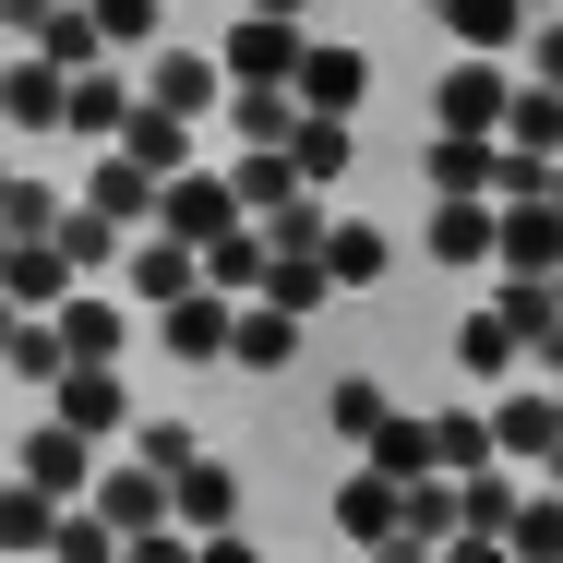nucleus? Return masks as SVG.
<instances>
[{
	"label": "nucleus",
	"instance_id": "obj_1",
	"mask_svg": "<svg viewBox=\"0 0 563 563\" xmlns=\"http://www.w3.org/2000/svg\"><path fill=\"white\" fill-rule=\"evenodd\" d=\"M504 120H516V73H504V60L432 73V132H504Z\"/></svg>",
	"mask_w": 563,
	"mask_h": 563
},
{
	"label": "nucleus",
	"instance_id": "obj_2",
	"mask_svg": "<svg viewBox=\"0 0 563 563\" xmlns=\"http://www.w3.org/2000/svg\"><path fill=\"white\" fill-rule=\"evenodd\" d=\"M12 479H36L48 504H97V479H109V467H97V444H85V432L36 420V432H24V455H12Z\"/></svg>",
	"mask_w": 563,
	"mask_h": 563
},
{
	"label": "nucleus",
	"instance_id": "obj_3",
	"mask_svg": "<svg viewBox=\"0 0 563 563\" xmlns=\"http://www.w3.org/2000/svg\"><path fill=\"white\" fill-rule=\"evenodd\" d=\"M85 205H97V217L109 228H132V240H156V228H168V180H156V168H132V156H97V168H85Z\"/></svg>",
	"mask_w": 563,
	"mask_h": 563
},
{
	"label": "nucleus",
	"instance_id": "obj_4",
	"mask_svg": "<svg viewBox=\"0 0 563 563\" xmlns=\"http://www.w3.org/2000/svg\"><path fill=\"white\" fill-rule=\"evenodd\" d=\"M420 180L467 192V205H504V132H432L420 144Z\"/></svg>",
	"mask_w": 563,
	"mask_h": 563
},
{
	"label": "nucleus",
	"instance_id": "obj_5",
	"mask_svg": "<svg viewBox=\"0 0 563 563\" xmlns=\"http://www.w3.org/2000/svg\"><path fill=\"white\" fill-rule=\"evenodd\" d=\"M0 132H36V144H48V132H73V73L24 48V60L0 73Z\"/></svg>",
	"mask_w": 563,
	"mask_h": 563
},
{
	"label": "nucleus",
	"instance_id": "obj_6",
	"mask_svg": "<svg viewBox=\"0 0 563 563\" xmlns=\"http://www.w3.org/2000/svg\"><path fill=\"white\" fill-rule=\"evenodd\" d=\"M492 432H504V467H528V479H540V467L563 455V396H552V384H504Z\"/></svg>",
	"mask_w": 563,
	"mask_h": 563
},
{
	"label": "nucleus",
	"instance_id": "obj_7",
	"mask_svg": "<svg viewBox=\"0 0 563 563\" xmlns=\"http://www.w3.org/2000/svg\"><path fill=\"white\" fill-rule=\"evenodd\" d=\"M312 120H360L372 97V48H347V36H312V60H300V85H288Z\"/></svg>",
	"mask_w": 563,
	"mask_h": 563
},
{
	"label": "nucleus",
	"instance_id": "obj_8",
	"mask_svg": "<svg viewBox=\"0 0 563 563\" xmlns=\"http://www.w3.org/2000/svg\"><path fill=\"white\" fill-rule=\"evenodd\" d=\"M300 60H312L300 24H276V12H240L228 24V85H300Z\"/></svg>",
	"mask_w": 563,
	"mask_h": 563
},
{
	"label": "nucleus",
	"instance_id": "obj_9",
	"mask_svg": "<svg viewBox=\"0 0 563 563\" xmlns=\"http://www.w3.org/2000/svg\"><path fill=\"white\" fill-rule=\"evenodd\" d=\"M240 312H252V300H217V288H205V300H180V312H156V347H168L180 372H217L228 347H240Z\"/></svg>",
	"mask_w": 563,
	"mask_h": 563
},
{
	"label": "nucleus",
	"instance_id": "obj_10",
	"mask_svg": "<svg viewBox=\"0 0 563 563\" xmlns=\"http://www.w3.org/2000/svg\"><path fill=\"white\" fill-rule=\"evenodd\" d=\"M228 228H252V205H240V180H228V168H192V180H168V240L217 252Z\"/></svg>",
	"mask_w": 563,
	"mask_h": 563
},
{
	"label": "nucleus",
	"instance_id": "obj_11",
	"mask_svg": "<svg viewBox=\"0 0 563 563\" xmlns=\"http://www.w3.org/2000/svg\"><path fill=\"white\" fill-rule=\"evenodd\" d=\"M420 252H432V264H504V205L432 192V217H420Z\"/></svg>",
	"mask_w": 563,
	"mask_h": 563
},
{
	"label": "nucleus",
	"instance_id": "obj_12",
	"mask_svg": "<svg viewBox=\"0 0 563 563\" xmlns=\"http://www.w3.org/2000/svg\"><path fill=\"white\" fill-rule=\"evenodd\" d=\"M336 528L360 540V552L408 540V479H384V467H347V479H336Z\"/></svg>",
	"mask_w": 563,
	"mask_h": 563
},
{
	"label": "nucleus",
	"instance_id": "obj_13",
	"mask_svg": "<svg viewBox=\"0 0 563 563\" xmlns=\"http://www.w3.org/2000/svg\"><path fill=\"white\" fill-rule=\"evenodd\" d=\"M97 516H109L120 540H144V528H180V479H156V467H132V455H120L109 479H97Z\"/></svg>",
	"mask_w": 563,
	"mask_h": 563
},
{
	"label": "nucleus",
	"instance_id": "obj_14",
	"mask_svg": "<svg viewBox=\"0 0 563 563\" xmlns=\"http://www.w3.org/2000/svg\"><path fill=\"white\" fill-rule=\"evenodd\" d=\"M144 97L180 109V120H205V109H228L240 85H228V60H205V48H156V60H144Z\"/></svg>",
	"mask_w": 563,
	"mask_h": 563
},
{
	"label": "nucleus",
	"instance_id": "obj_15",
	"mask_svg": "<svg viewBox=\"0 0 563 563\" xmlns=\"http://www.w3.org/2000/svg\"><path fill=\"white\" fill-rule=\"evenodd\" d=\"M0 300H12V312H60V300H85V276H73V252H60V240H12Z\"/></svg>",
	"mask_w": 563,
	"mask_h": 563
},
{
	"label": "nucleus",
	"instance_id": "obj_16",
	"mask_svg": "<svg viewBox=\"0 0 563 563\" xmlns=\"http://www.w3.org/2000/svg\"><path fill=\"white\" fill-rule=\"evenodd\" d=\"M132 300H144V312L205 300V252H192V240H168V228H156V240H132Z\"/></svg>",
	"mask_w": 563,
	"mask_h": 563
},
{
	"label": "nucleus",
	"instance_id": "obj_17",
	"mask_svg": "<svg viewBox=\"0 0 563 563\" xmlns=\"http://www.w3.org/2000/svg\"><path fill=\"white\" fill-rule=\"evenodd\" d=\"M48 324H60V347H73V372H120V347H132V312H120L109 288H85V300H60Z\"/></svg>",
	"mask_w": 563,
	"mask_h": 563
},
{
	"label": "nucleus",
	"instance_id": "obj_18",
	"mask_svg": "<svg viewBox=\"0 0 563 563\" xmlns=\"http://www.w3.org/2000/svg\"><path fill=\"white\" fill-rule=\"evenodd\" d=\"M48 420H60V432H85V444H109V432H132V384H120V372H60Z\"/></svg>",
	"mask_w": 563,
	"mask_h": 563
},
{
	"label": "nucleus",
	"instance_id": "obj_19",
	"mask_svg": "<svg viewBox=\"0 0 563 563\" xmlns=\"http://www.w3.org/2000/svg\"><path fill=\"white\" fill-rule=\"evenodd\" d=\"M300 97H288V85H240V97H228V144H240V156H288V144H300Z\"/></svg>",
	"mask_w": 563,
	"mask_h": 563
},
{
	"label": "nucleus",
	"instance_id": "obj_20",
	"mask_svg": "<svg viewBox=\"0 0 563 563\" xmlns=\"http://www.w3.org/2000/svg\"><path fill=\"white\" fill-rule=\"evenodd\" d=\"M528 0H444V36L467 48V60H504V48H528Z\"/></svg>",
	"mask_w": 563,
	"mask_h": 563
},
{
	"label": "nucleus",
	"instance_id": "obj_21",
	"mask_svg": "<svg viewBox=\"0 0 563 563\" xmlns=\"http://www.w3.org/2000/svg\"><path fill=\"white\" fill-rule=\"evenodd\" d=\"M504 276H563V205H504Z\"/></svg>",
	"mask_w": 563,
	"mask_h": 563
},
{
	"label": "nucleus",
	"instance_id": "obj_22",
	"mask_svg": "<svg viewBox=\"0 0 563 563\" xmlns=\"http://www.w3.org/2000/svg\"><path fill=\"white\" fill-rule=\"evenodd\" d=\"M132 109H144V85H120V60H109V73H73V132H85L97 156L132 132Z\"/></svg>",
	"mask_w": 563,
	"mask_h": 563
},
{
	"label": "nucleus",
	"instance_id": "obj_23",
	"mask_svg": "<svg viewBox=\"0 0 563 563\" xmlns=\"http://www.w3.org/2000/svg\"><path fill=\"white\" fill-rule=\"evenodd\" d=\"M60 516H73V504H48L36 479H0V563H36L60 540Z\"/></svg>",
	"mask_w": 563,
	"mask_h": 563
},
{
	"label": "nucleus",
	"instance_id": "obj_24",
	"mask_svg": "<svg viewBox=\"0 0 563 563\" xmlns=\"http://www.w3.org/2000/svg\"><path fill=\"white\" fill-rule=\"evenodd\" d=\"M120 156H132V168H156V180H192V120L144 97V109H132V132H120Z\"/></svg>",
	"mask_w": 563,
	"mask_h": 563
},
{
	"label": "nucleus",
	"instance_id": "obj_25",
	"mask_svg": "<svg viewBox=\"0 0 563 563\" xmlns=\"http://www.w3.org/2000/svg\"><path fill=\"white\" fill-rule=\"evenodd\" d=\"M360 467H384V479H408V492H420V479H444V444H432V420H408V408H396V420L360 444Z\"/></svg>",
	"mask_w": 563,
	"mask_h": 563
},
{
	"label": "nucleus",
	"instance_id": "obj_26",
	"mask_svg": "<svg viewBox=\"0 0 563 563\" xmlns=\"http://www.w3.org/2000/svg\"><path fill=\"white\" fill-rule=\"evenodd\" d=\"M264 276H276V240L264 228H228L217 252H205V288L217 300H264Z\"/></svg>",
	"mask_w": 563,
	"mask_h": 563
},
{
	"label": "nucleus",
	"instance_id": "obj_27",
	"mask_svg": "<svg viewBox=\"0 0 563 563\" xmlns=\"http://www.w3.org/2000/svg\"><path fill=\"white\" fill-rule=\"evenodd\" d=\"M455 372H479V384H516V372H528V336H516L504 312H467V324H455Z\"/></svg>",
	"mask_w": 563,
	"mask_h": 563
},
{
	"label": "nucleus",
	"instance_id": "obj_28",
	"mask_svg": "<svg viewBox=\"0 0 563 563\" xmlns=\"http://www.w3.org/2000/svg\"><path fill=\"white\" fill-rule=\"evenodd\" d=\"M432 444H444V479H479V467H504V432H492V408H432Z\"/></svg>",
	"mask_w": 563,
	"mask_h": 563
},
{
	"label": "nucleus",
	"instance_id": "obj_29",
	"mask_svg": "<svg viewBox=\"0 0 563 563\" xmlns=\"http://www.w3.org/2000/svg\"><path fill=\"white\" fill-rule=\"evenodd\" d=\"M384 420H396V396H384L372 372H336V384H324V432H336V444H372Z\"/></svg>",
	"mask_w": 563,
	"mask_h": 563
},
{
	"label": "nucleus",
	"instance_id": "obj_30",
	"mask_svg": "<svg viewBox=\"0 0 563 563\" xmlns=\"http://www.w3.org/2000/svg\"><path fill=\"white\" fill-rule=\"evenodd\" d=\"M180 528H192V540H228V528H240V467L205 455V467L180 479Z\"/></svg>",
	"mask_w": 563,
	"mask_h": 563
},
{
	"label": "nucleus",
	"instance_id": "obj_31",
	"mask_svg": "<svg viewBox=\"0 0 563 563\" xmlns=\"http://www.w3.org/2000/svg\"><path fill=\"white\" fill-rule=\"evenodd\" d=\"M60 252H73V276H120V264H132V228H109L85 192H73V217H60Z\"/></svg>",
	"mask_w": 563,
	"mask_h": 563
},
{
	"label": "nucleus",
	"instance_id": "obj_32",
	"mask_svg": "<svg viewBox=\"0 0 563 563\" xmlns=\"http://www.w3.org/2000/svg\"><path fill=\"white\" fill-rule=\"evenodd\" d=\"M384 264H396V240H384L372 217H336V240H324V276H336V288H384Z\"/></svg>",
	"mask_w": 563,
	"mask_h": 563
},
{
	"label": "nucleus",
	"instance_id": "obj_33",
	"mask_svg": "<svg viewBox=\"0 0 563 563\" xmlns=\"http://www.w3.org/2000/svg\"><path fill=\"white\" fill-rule=\"evenodd\" d=\"M0 372H24L36 396H60V372H73V347H60V324H48V312H24V324H12V347H0Z\"/></svg>",
	"mask_w": 563,
	"mask_h": 563
},
{
	"label": "nucleus",
	"instance_id": "obj_34",
	"mask_svg": "<svg viewBox=\"0 0 563 563\" xmlns=\"http://www.w3.org/2000/svg\"><path fill=\"white\" fill-rule=\"evenodd\" d=\"M492 312H504V324H516V336L540 347L563 324V276H492Z\"/></svg>",
	"mask_w": 563,
	"mask_h": 563
},
{
	"label": "nucleus",
	"instance_id": "obj_35",
	"mask_svg": "<svg viewBox=\"0 0 563 563\" xmlns=\"http://www.w3.org/2000/svg\"><path fill=\"white\" fill-rule=\"evenodd\" d=\"M516 156H552L563 168V85H516V120H504Z\"/></svg>",
	"mask_w": 563,
	"mask_h": 563
},
{
	"label": "nucleus",
	"instance_id": "obj_36",
	"mask_svg": "<svg viewBox=\"0 0 563 563\" xmlns=\"http://www.w3.org/2000/svg\"><path fill=\"white\" fill-rule=\"evenodd\" d=\"M228 180H240V205H252V228H264V217H288V205L312 192V180H300L288 156H228Z\"/></svg>",
	"mask_w": 563,
	"mask_h": 563
},
{
	"label": "nucleus",
	"instance_id": "obj_37",
	"mask_svg": "<svg viewBox=\"0 0 563 563\" xmlns=\"http://www.w3.org/2000/svg\"><path fill=\"white\" fill-rule=\"evenodd\" d=\"M228 360H240V372H288V360H300V312H264V300H252Z\"/></svg>",
	"mask_w": 563,
	"mask_h": 563
},
{
	"label": "nucleus",
	"instance_id": "obj_38",
	"mask_svg": "<svg viewBox=\"0 0 563 563\" xmlns=\"http://www.w3.org/2000/svg\"><path fill=\"white\" fill-rule=\"evenodd\" d=\"M132 467L192 479V467H205V432H192V420H132Z\"/></svg>",
	"mask_w": 563,
	"mask_h": 563
},
{
	"label": "nucleus",
	"instance_id": "obj_39",
	"mask_svg": "<svg viewBox=\"0 0 563 563\" xmlns=\"http://www.w3.org/2000/svg\"><path fill=\"white\" fill-rule=\"evenodd\" d=\"M60 217H73L60 180H12V192H0V228H12V240H60Z\"/></svg>",
	"mask_w": 563,
	"mask_h": 563
},
{
	"label": "nucleus",
	"instance_id": "obj_40",
	"mask_svg": "<svg viewBox=\"0 0 563 563\" xmlns=\"http://www.w3.org/2000/svg\"><path fill=\"white\" fill-rule=\"evenodd\" d=\"M120 552H132V540H120L97 504H73V516H60V540H48V563H120Z\"/></svg>",
	"mask_w": 563,
	"mask_h": 563
},
{
	"label": "nucleus",
	"instance_id": "obj_41",
	"mask_svg": "<svg viewBox=\"0 0 563 563\" xmlns=\"http://www.w3.org/2000/svg\"><path fill=\"white\" fill-rule=\"evenodd\" d=\"M324 300H336V276H324V264H288V252H276V276H264V312H300V324H312Z\"/></svg>",
	"mask_w": 563,
	"mask_h": 563
},
{
	"label": "nucleus",
	"instance_id": "obj_42",
	"mask_svg": "<svg viewBox=\"0 0 563 563\" xmlns=\"http://www.w3.org/2000/svg\"><path fill=\"white\" fill-rule=\"evenodd\" d=\"M347 156H360V144H347V120H300V144H288V168H300V180H347Z\"/></svg>",
	"mask_w": 563,
	"mask_h": 563
},
{
	"label": "nucleus",
	"instance_id": "obj_43",
	"mask_svg": "<svg viewBox=\"0 0 563 563\" xmlns=\"http://www.w3.org/2000/svg\"><path fill=\"white\" fill-rule=\"evenodd\" d=\"M97 24H109V60H156V24H168V0H97Z\"/></svg>",
	"mask_w": 563,
	"mask_h": 563
},
{
	"label": "nucleus",
	"instance_id": "obj_44",
	"mask_svg": "<svg viewBox=\"0 0 563 563\" xmlns=\"http://www.w3.org/2000/svg\"><path fill=\"white\" fill-rule=\"evenodd\" d=\"M516 563H563V492H552V479H540L528 516H516Z\"/></svg>",
	"mask_w": 563,
	"mask_h": 563
},
{
	"label": "nucleus",
	"instance_id": "obj_45",
	"mask_svg": "<svg viewBox=\"0 0 563 563\" xmlns=\"http://www.w3.org/2000/svg\"><path fill=\"white\" fill-rule=\"evenodd\" d=\"M528 85H563V12L528 24Z\"/></svg>",
	"mask_w": 563,
	"mask_h": 563
},
{
	"label": "nucleus",
	"instance_id": "obj_46",
	"mask_svg": "<svg viewBox=\"0 0 563 563\" xmlns=\"http://www.w3.org/2000/svg\"><path fill=\"white\" fill-rule=\"evenodd\" d=\"M120 563H205V540H192V528H144Z\"/></svg>",
	"mask_w": 563,
	"mask_h": 563
},
{
	"label": "nucleus",
	"instance_id": "obj_47",
	"mask_svg": "<svg viewBox=\"0 0 563 563\" xmlns=\"http://www.w3.org/2000/svg\"><path fill=\"white\" fill-rule=\"evenodd\" d=\"M444 563H516V540H479L467 528V540H444Z\"/></svg>",
	"mask_w": 563,
	"mask_h": 563
},
{
	"label": "nucleus",
	"instance_id": "obj_48",
	"mask_svg": "<svg viewBox=\"0 0 563 563\" xmlns=\"http://www.w3.org/2000/svg\"><path fill=\"white\" fill-rule=\"evenodd\" d=\"M528 372H540V384H563V324H552L540 347H528Z\"/></svg>",
	"mask_w": 563,
	"mask_h": 563
},
{
	"label": "nucleus",
	"instance_id": "obj_49",
	"mask_svg": "<svg viewBox=\"0 0 563 563\" xmlns=\"http://www.w3.org/2000/svg\"><path fill=\"white\" fill-rule=\"evenodd\" d=\"M205 563H264V552H252V540H240V528H228V540H205Z\"/></svg>",
	"mask_w": 563,
	"mask_h": 563
},
{
	"label": "nucleus",
	"instance_id": "obj_50",
	"mask_svg": "<svg viewBox=\"0 0 563 563\" xmlns=\"http://www.w3.org/2000/svg\"><path fill=\"white\" fill-rule=\"evenodd\" d=\"M240 12H276V24H300V12H312V0H240Z\"/></svg>",
	"mask_w": 563,
	"mask_h": 563
},
{
	"label": "nucleus",
	"instance_id": "obj_51",
	"mask_svg": "<svg viewBox=\"0 0 563 563\" xmlns=\"http://www.w3.org/2000/svg\"><path fill=\"white\" fill-rule=\"evenodd\" d=\"M12 324H24V312H12V300H0V347H12Z\"/></svg>",
	"mask_w": 563,
	"mask_h": 563
},
{
	"label": "nucleus",
	"instance_id": "obj_52",
	"mask_svg": "<svg viewBox=\"0 0 563 563\" xmlns=\"http://www.w3.org/2000/svg\"><path fill=\"white\" fill-rule=\"evenodd\" d=\"M540 479H552V492H563V455H552V467H540Z\"/></svg>",
	"mask_w": 563,
	"mask_h": 563
},
{
	"label": "nucleus",
	"instance_id": "obj_53",
	"mask_svg": "<svg viewBox=\"0 0 563 563\" xmlns=\"http://www.w3.org/2000/svg\"><path fill=\"white\" fill-rule=\"evenodd\" d=\"M0 264H12V228H0Z\"/></svg>",
	"mask_w": 563,
	"mask_h": 563
},
{
	"label": "nucleus",
	"instance_id": "obj_54",
	"mask_svg": "<svg viewBox=\"0 0 563 563\" xmlns=\"http://www.w3.org/2000/svg\"><path fill=\"white\" fill-rule=\"evenodd\" d=\"M528 12H563V0H528Z\"/></svg>",
	"mask_w": 563,
	"mask_h": 563
},
{
	"label": "nucleus",
	"instance_id": "obj_55",
	"mask_svg": "<svg viewBox=\"0 0 563 563\" xmlns=\"http://www.w3.org/2000/svg\"><path fill=\"white\" fill-rule=\"evenodd\" d=\"M552 205H563V168H552Z\"/></svg>",
	"mask_w": 563,
	"mask_h": 563
},
{
	"label": "nucleus",
	"instance_id": "obj_56",
	"mask_svg": "<svg viewBox=\"0 0 563 563\" xmlns=\"http://www.w3.org/2000/svg\"><path fill=\"white\" fill-rule=\"evenodd\" d=\"M420 12H444V0H420Z\"/></svg>",
	"mask_w": 563,
	"mask_h": 563
},
{
	"label": "nucleus",
	"instance_id": "obj_57",
	"mask_svg": "<svg viewBox=\"0 0 563 563\" xmlns=\"http://www.w3.org/2000/svg\"><path fill=\"white\" fill-rule=\"evenodd\" d=\"M0 192H12V168H0Z\"/></svg>",
	"mask_w": 563,
	"mask_h": 563
},
{
	"label": "nucleus",
	"instance_id": "obj_58",
	"mask_svg": "<svg viewBox=\"0 0 563 563\" xmlns=\"http://www.w3.org/2000/svg\"><path fill=\"white\" fill-rule=\"evenodd\" d=\"M0 36H12V24H0Z\"/></svg>",
	"mask_w": 563,
	"mask_h": 563
},
{
	"label": "nucleus",
	"instance_id": "obj_59",
	"mask_svg": "<svg viewBox=\"0 0 563 563\" xmlns=\"http://www.w3.org/2000/svg\"><path fill=\"white\" fill-rule=\"evenodd\" d=\"M0 73H12V60H0Z\"/></svg>",
	"mask_w": 563,
	"mask_h": 563
},
{
	"label": "nucleus",
	"instance_id": "obj_60",
	"mask_svg": "<svg viewBox=\"0 0 563 563\" xmlns=\"http://www.w3.org/2000/svg\"><path fill=\"white\" fill-rule=\"evenodd\" d=\"M552 396H563V384H552Z\"/></svg>",
	"mask_w": 563,
	"mask_h": 563
},
{
	"label": "nucleus",
	"instance_id": "obj_61",
	"mask_svg": "<svg viewBox=\"0 0 563 563\" xmlns=\"http://www.w3.org/2000/svg\"><path fill=\"white\" fill-rule=\"evenodd\" d=\"M36 563H48V552H36Z\"/></svg>",
	"mask_w": 563,
	"mask_h": 563
}]
</instances>
